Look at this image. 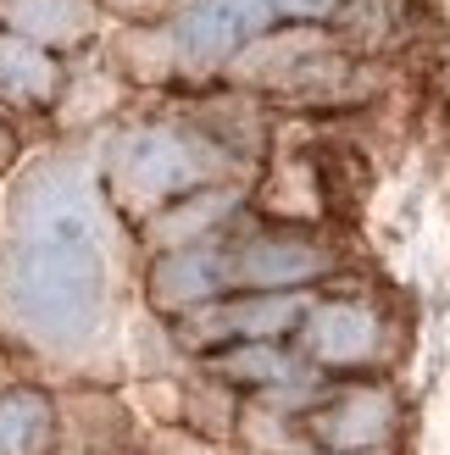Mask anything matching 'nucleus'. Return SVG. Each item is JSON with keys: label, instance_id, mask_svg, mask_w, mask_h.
<instances>
[{"label": "nucleus", "instance_id": "obj_1", "mask_svg": "<svg viewBox=\"0 0 450 455\" xmlns=\"http://www.w3.org/2000/svg\"><path fill=\"white\" fill-rule=\"evenodd\" d=\"M0 311L44 350H78L106 316V217L84 162H39L12 195Z\"/></svg>", "mask_w": 450, "mask_h": 455}, {"label": "nucleus", "instance_id": "obj_2", "mask_svg": "<svg viewBox=\"0 0 450 455\" xmlns=\"http://www.w3.org/2000/svg\"><path fill=\"white\" fill-rule=\"evenodd\" d=\"M212 167L217 156H206V145H195L173 128H133L117 140V156H111V178L133 200H162L173 189H189Z\"/></svg>", "mask_w": 450, "mask_h": 455}, {"label": "nucleus", "instance_id": "obj_3", "mask_svg": "<svg viewBox=\"0 0 450 455\" xmlns=\"http://www.w3.org/2000/svg\"><path fill=\"white\" fill-rule=\"evenodd\" d=\"M267 17H273V0H200L173 22V44L189 67H212L251 34H261Z\"/></svg>", "mask_w": 450, "mask_h": 455}, {"label": "nucleus", "instance_id": "obj_4", "mask_svg": "<svg viewBox=\"0 0 450 455\" xmlns=\"http://www.w3.org/2000/svg\"><path fill=\"white\" fill-rule=\"evenodd\" d=\"M0 17L12 22V34L44 39V44H73L95 28L89 0H0Z\"/></svg>", "mask_w": 450, "mask_h": 455}, {"label": "nucleus", "instance_id": "obj_5", "mask_svg": "<svg viewBox=\"0 0 450 455\" xmlns=\"http://www.w3.org/2000/svg\"><path fill=\"white\" fill-rule=\"evenodd\" d=\"M229 261L217 256V250H184V256H167L156 267V294H162V306H189V300H206L229 283Z\"/></svg>", "mask_w": 450, "mask_h": 455}, {"label": "nucleus", "instance_id": "obj_6", "mask_svg": "<svg viewBox=\"0 0 450 455\" xmlns=\"http://www.w3.org/2000/svg\"><path fill=\"white\" fill-rule=\"evenodd\" d=\"M311 350H317L323 361H362L373 345H378V323L367 311H356V306H328L311 316Z\"/></svg>", "mask_w": 450, "mask_h": 455}, {"label": "nucleus", "instance_id": "obj_7", "mask_svg": "<svg viewBox=\"0 0 450 455\" xmlns=\"http://www.w3.org/2000/svg\"><path fill=\"white\" fill-rule=\"evenodd\" d=\"M51 84H56V67L44 61L28 39H17V34L0 39V95L39 100V95H51Z\"/></svg>", "mask_w": 450, "mask_h": 455}, {"label": "nucleus", "instance_id": "obj_8", "mask_svg": "<svg viewBox=\"0 0 450 455\" xmlns=\"http://www.w3.org/2000/svg\"><path fill=\"white\" fill-rule=\"evenodd\" d=\"M317 267H323L317 250L284 244V239H261V244L245 250V261H239V272H245V278H256V283H295V278H311Z\"/></svg>", "mask_w": 450, "mask_h": 455}, {"label": "nucleus", "instance_id": "obj_9", "mask_svg": "<svg viewBox=\"0 0 450 455\" xmlns=\"http://www.w3.org/2000/svg\"><path fill=\"white\" fill-rule=\"evenodd\" d=\"M51 411H44L39 395H0V455H34Z\"/></svg>", "mask_w": 450, "mask_h": 455}, {"label": "nucleus", "instance_id": "obj_10", "mask_svg": "<svg viewBox=\"0 0 450 455\" xmlns=\"http://www.w3.org/2000/svg\"><path fill=\"white\" fill-rule=\"evenodd\" d=\"M289 316H295V300H261V306H234L212 316V333H278Z\"/></svg>", "mask_w": 450, "mask_h": 455}, {"label": "nucleus", "instance_id": "obj_11", "mask_svg": "<svg viewBox=\"0 0 450 455\" xmlns=\"http://www.w3.org/2000/svg\"><path fill=\"white\" fill-rule=\"evenodd\" d=\"M384 400H373V395H356L350 405H345V411L340 417H333L328 427H333V439H345V444H362V439H378V434H384Z\"/></svg>", "mask_w": 450, "mask_h": 455}, {"label": "nucleus", "instance_id": "obj_12", "mask_svg": "<svg viewBox=\"0 0 450 455\" xmlns=\"http://www.w3.org/2000/svg\"><path fill=\"white\" fill-rule=\"evenodd\" d=\"M222 372L234 378H289V361H278L273 350H245V355H229Z\"/></svg>", "mask_w": 450, "mask_h": 455}, {"label": "nucleus", "instance_id": "obj_13", "mask_svg": "<svg viewBox=\"0 0 450 455\" xmlns=\"http://www.w3.org/2000/svg\"><path fill=\"white\" fill-rule=\"evenodd\" d=\"M222 206H229V195H212V200H200V206H189L184 217H173V222H162V234H167V239H184L189 228H206L212 217H222Z\"/></svg>", "mask_w": 450, "mask_h": 455}, {"label": "nucleus", "instance_id": "obj_14", "mask_svg": "<svg viewBox=\"0 0 450 455\" xmlns=\"http://www.w3.org/2000/svg\"><path fill=\"white\" fill-rule=\"evenodd\" d=\"M273 6H284V12H306V17H311V12H328L333 0H273Z\"/></svg>", "mask_w": 450, "mask_h": 455}]
</instances>
